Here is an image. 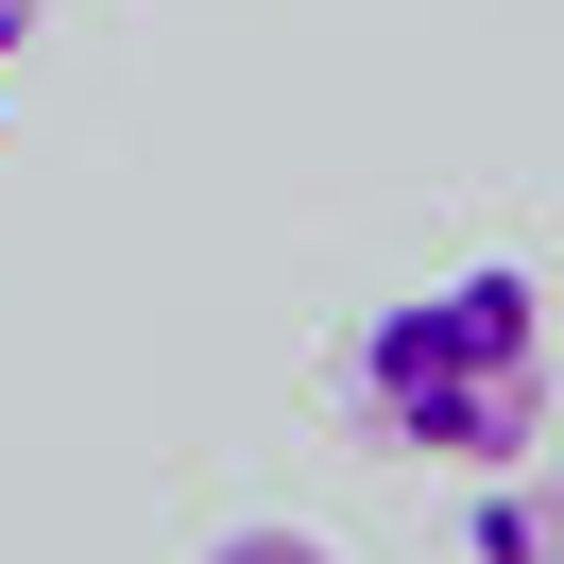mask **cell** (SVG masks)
Returning <instances> with one entry per match:
<instances>
[{
    "instance_id": "cell-1",
    "label": "cell",
    "mask_w": 564,
    "mask_h": 564,
    "mask_svg": "<svg viewBox=\"0 0 564 564\" xmlns=\"http://www.w3.org/2000/svg\"><path fill=\"white\" fill-rule=\"evenodd\" d=\"M343 411L411 462H530V427H547V291L513 257H479V274L377 308L343 343Z\"/></svg>"
},
{
    "instance_id": "cell-2",
    "label": "cell",
    "mask_w": 564,
    "mask_h": 564,
    "mask_svg": "<svg viewBox=\"0 0 564 564\" xmlns=\"http://www.w3.org/2000/svg\"><path fill=\"white\" fill-rule=\"evenodd\" d=\"M462 564H564V462H479Z\"/></svg>"
},
{
    "instance_id": "cell-3",
    "label": "cell",
    "mask_w": 564,
    "mask_h": 564,
    "mask_svg": "<svg viewBox=\"0 0 564 564\" xmlns=\"http://www.w3.org/2000/svg\"><path fill=\"white\" fill-rule=\"evenodd\" d=\"M206 564H325V547H308V530H223Z\"/></svg>"
},
{
    "instance_id": "cell-4",
    "label": "cell",
    "mask_w": 564,
    "mask_h": 564,
    "mask_svg": "<svg viewBox=\"0 0 564 564\" xmlns=\"http://www.w3.org/2000/svg\"><path fill=\"white\" fill-rule=\"evenodd\" d=\"M18 35H35V0H0V52H18Z\"/></svg>"
}]
</instances>
